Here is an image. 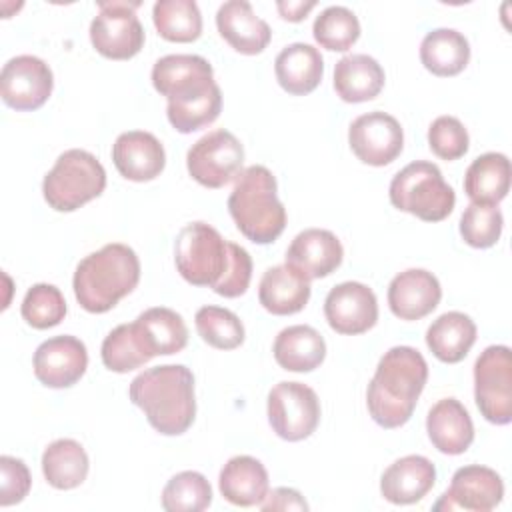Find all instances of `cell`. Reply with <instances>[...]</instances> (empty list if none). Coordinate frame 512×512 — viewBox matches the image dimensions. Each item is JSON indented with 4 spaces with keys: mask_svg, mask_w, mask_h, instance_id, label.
<instances>
[{
    "mask_svg": "<svg viewBox=\"0 0 512 512\" xmlns=\"http://www.w3.org/2000/svg\"><path fill=\"white\" fill-rule=\"evenodd\" d=\"M152 84L166 96V116L174 130L190 134L210 126L222 110V92L212 64L198 54H168L154 62Z\"/></svg>",
    "mask_w": 512,
    "mask_h": 512,
    "instance_id": "obj_1",
    "label": "cell"
},
{
    "mask_svg": "<svg viewBox=\"0 0 512 512\" xmlns=\"http://www.w3.org/2000/svg\"><path fill=\"white\" fill-rule=\"evenodd\" d=\"M428 380V364L412 346H394L378 360L366 390V406L382 428L404 426Z\"/></svg>",
    "mask_w": 512,
    "mask_h": 512,
    "instance_id": "obj_2",
    "label": "cell"
},
{
    "mask_svg": "<svg viewBox=\"0 0 512 512\" xmlns=\"http://www.w3.org/2000/svg\"><path fill=\"white\" fill-rule=\"evenodd\" d=\"M128 396L164 436L184 434L196 418L194 374L184 364H162L140 372L130 382Z\"/></svg>",
    "mask_w": 512,
    "mask_h": 512,
    "instance_id": "obj_3",
    "label": "cell"
},
{
    "mask_svg": "<svg viewBox=\"0 0 512 512\" xmlns=\"http://www.w3.org/2000/svg\"><path fill=\"white\" fill-rule=\"evenodd\" d=\"M138 282L140 260L136 252L122 242H110L80 260L72 288L86 312L104 314L128 296Z\"/></svg>",
    "mask_w": 512,
    "mask_h": 512,
    "instance_id": "obj_4",
    "label": "cell"
},
{
    "mask_svg": "<svg viewBox=\"0 0 512 512\" xmlns=\"http://www.w3.org/2000/svg\"><path fill=\"white\" fill-rule=\"evenodd\" d=\"M274 174L254 164L240 172L228 196L236 228L254 244H272L286 228V208L278 198Z\"/></svg>",
    "mask_w": 512,
    "mask_h": 512,
    "instance_id": "obj_5",
    "label": "cell"
},
{
    "mask_svg": "<svg viewBox=\"0 0 512 512\" xmlns=\"http://www.w3.org/2000/svg\"><path fill=\"white\" fill-rule=\"evenodd\" d=\"M104 188V166L94 154L80 148L62 152L42 182L44 200L56 212H74L98 198Z\"/></svg>",
    "mask_w": 512,
    "mask_h": 512,
    "instance_id": "obj_6",
    "label": "cell"
},
{
    "mask_svg": "<svg viewBox=\"0 0 512 512\" xmlns=\"http://www.w3.org/2000/svg\"><path fill=\"white\" fill-rule=\"evenodd\" d=\"M388 196L394 208L424 222L448 218L456 204L454 188L444 180L440 168L426 160L404 166L390 182Z\"/></svg>",
    "mask_w": 512,
    "mask_h": 512,
    "instance_id": "obj_7",
    "label": "cell"
},
{
    "mask_svg": "<svg viewBox=\"0 0 512 512\" xmlns=\"http://www.w3.org/2000/svg\"><path fill=\"white\" fill-rule=\"evenodd\" d=\"M228 240L206 222L186 224L174 242V262L180 276L192 286L214 288L228 268Z\"/></svg>",
    "mask_w": 512,
    "mask_h": 512,
    "instance_id": "obj_8",
    "label": "cell"
},
{
    "mask_svg": "<svg viewBox=\"0 0 512 512\" xmlns=\"http://www.w3.org/2000/svg\"><path fill=\"white\" fill-rule=\"evenodd\" d=\"M474 400L480 414L504 426L512 420V354L504 344L484 348L474 362Z\"/></svg>",
    "mask_w": 512,
    "mask_h": 512,
    "instance_id": "obj_9",
    "label": "cell"
},
{
    "mask_svg": "<svg viewBox=\"0 0 512 512\" xmlns=\"http://www.w3.org/2000/svg\"><path fill=\"white\" fill-rule=\"evenodd\" d=\"M140 2H98V14L90 22V42L98 54L110 60H130L144 46V28L136 16Z\"/></svg>",
    "mask_w": 512,
    "mask_h": 512,
    "instance_id": "obj_10",
    "label": "cell"
},
{
    "mask_svg": "<svg viewBox=\"0 0 512 512\" xmlns=\"http://www.w3.org/2000/svg\"><path fill=\"white\" fill-rule=\"evenodd\" d=\"M244 164V146L224 130H212L196 140L186 154L188 174L206 188H222L236 180Z\"/></svg>",
    "mask_w": 512,
    "mask_h": 512,
    "instance_id": "obj_11",
    "label": "cell"
},
{
    "mask_svg": "<svg viewBox=\"0 0 512 512\" xmlns=\"http://www.w3.org/2000/svg\"><path fill=\"white\" fill-rule=\"evenodd\" d=\"M268 422L276 436L300 442L314 434L320 422V400L302 382H278L268 392Z\"/></svg>",
    "mask_w": 512,
    "mask_h": 512,
    "instance_id": "obj_12",
    "label": "cell"
},
{
    "mask_svg": "<svg viewBox=\"0 0 512 512\" xmlns=\"http://www.w3.org/2000/svg\"><path fill=\"white\" fill-rule=\"evenodd\" d=\"M54 88L50 66L32 54L10 58L0 74V96L18 112H32L46 104Z\"/></svg>",
    "mask_w": 512,
    "mask_h": 512,
    "instance_id": "obj_13",
    "label": "cell"
},
{
    "mask_svg": "<svg viewBox=\"0 0 512 512\" xmlns=\"http://www.w3.org/2000/svg\"><path fill=\"white\" fill-rule=\"evenodd\" d=\"M348 144L360 162L368 166H386L400 156L404 148V130L392 114L374 110L352 120L348 128Z\"/></svg>",
    "mask_w": 512,
    "mask_h": 512,
    "instance_id": "obj_14",
    "label": "cell"
},
{
    "mask_svg": "<svg viewBox=\"0 0 512 512\" xmlns=\"http://www.w3.org/2000/svg\"><path fill=\"white\" fill-rule=\"evenodd\" d=\"M504 496V482L500 474L488 466L468 464L454 472L448 490L434 504V510H494Z\"/></svg>",
    "mask_w": 512,
    "mask_h": 512,
    "instance_id": "obj_15",
    "label": "cell"
},
{
    "mask_svg": "<svg viewBox=\"0 0 512 512\" xmlns=\"http://www.w3.org/2000/svg\"><path fill=\"white\" fill-rule=\"evenodd\" d=\"M32 366L40 384L48 388H70L88 368V350L76 336H52L36 348Z\"/></svg>",
    "mask_w": 512,
    "mask_h": 512,
    "instance_id": "obj_16",
    "label": "cell"
},
{
    "mask_svg": "<svg viewBox=\"0 0 512 512\" xmlns=\"http://www.w3.org/2000/svg\"><path fill=\"white\" fill-rule=\"evenodd\" d=\"M324 316L338 334H364L378 322L376 294L362 282L336 284L324 300Z\"/></svg>",
    "mask_w": 512,
    "mask_h": 512,
    "instance_id": "obj_17",
    "label": "cell"
},
{
    "mask_svg": "<svg viewBox=\"0 0 512 512\" xmlns=\"http://www.w3.org/2000/svg\"><path fill=\"white\" fill-rule=\"evenodd\" d=\"M112 162L122 178L132 182H150L166 166L162 142L146 130L122 132L112 144Z\"/></svg>",
    "mask_w": 512,
    "mask_h": 512,
    "instance_id": "obj_18",
    "label": "cell"
},
{
    "mask_svg": "<svg viewBox=\"0 0 512 512\" xmlns=\"http://www.w3.org/2000/svg\"><path fill=\"white\" fill-rule=\"evenodd\" d=\"M344 258L338 236L324 228H306L294 236L286 250V264L308 280L330 276Z\"/></svg>",
    "mask_w": 512,
    "mask_h": 512,
    "instance_id": "obj_19",
    "label": "cell"
},
{
    "mask_svg": "<svg viewBox=\"0 0 512 512\" xmlns=\"http://www.w3.org/2000/svg\"><path fill=\"white\" fill-rule=\"evenodd\" d=\"M442 298L438 278L424 268H408L396 274L388 286L390 312L406 322L428 316Z\"/></svg>",
    "mask_w": 512,
    "mask_h": 512,
    "instance_id": "obj_20",
    "label": "cell"
},
{
    "mask_svg": "<svg viewBox=\"0 0 512 512\" xmlns=\"http://www.w3.org/2000/svg\"><path fill=\"white\" fill-rule=\"evenodd\" d=\"M216 28L220 36L240 54L256 56L270 44L272 30L268 22L256 16L246 0H228L216 12Z\"/></svg>",
    "mask_w": 512,
    "mask_h": 512,
    "instance_id": "obj_21",
    "label": "cell"
},
{
    "mask_svg": "<svg viewBox=\"0 0 512 512\" xmlns=\"http://www.w3.org/2000/svg\"><path fill=\"white\" fill-rule=\"evenodd\" d=\"M434 484V464L426 456L408 454L384 470L380 478V492L388 502L408 506L420 502L434 488Z\"/></svg>",
    "mask_w": 512,
    "mask_h": 512,
    "instance_id": "obj_22",
    "label": "cell"
},
{
    "mask_svg": "<svg viewBox=\"0 0 512 512\" xmlns=\"http://www.w3.org/2000/svg\"><path fill=\"white\" fill-rule=\"evenodd\" d=\"M426 432L432 446L448 456L464 454L474 440L472 418L456 398H442L430 408Z\"/></svg>",
    "mask_w": 512,
    "mask_h": 512,
    "instance_id": "obj_23",
    "label": "cell"
},
{
    "mask_svg": "<svg viewBox=\"0 0 512 512\" xmlns=\"http://www.w3.org/2000/svg\"><path fill=\"white\" fill-rule=\"evenodd\" d=\"M310 280L288 264L268 268L258 286L262 308L274 316H290L300 312L310 300Z\"/></svg>",
    "mask_w": 512,
    "mask_h": 512,
    "instance_id": "obj_24",
    "label": "cell"
},
{
    "mask_svg": "<svg viewBox=\"0 0 512 512\" xmlns=\"http://www.w3.org/2000/svg\"><path fill=\"white\" fill-rule=\"evenodd\" d=\"M218 488L220 494L234 506H260L270 488L268 472L254 456H232L220 470Z\"/></svg>",
    "mask_w": 512,
    "mask_h": 512,
    "instance_id": "obj_25",
    "label": "cell"
},
{
    "mask_svg": "<svg viewBox=\"0 0 512 512\" xmlns=\"http://www.w3.org/2000/svg\"><path fill=\"white\" fill-rule=\"evenodd\" d=\"M274 74L282 90L292 96H304L322 82L324 60L318 48L304 42L284 46L274 60Z\"/></svg>",
    "mask_w": 512,
    "mask_h": 512,
    "instance_id": "obj_26",
    "label": "cell"
},
{
    "mask_svg": "<svg viewBox=\"0 0 512 512\" xmlns=\"http://www.w3.org/2000/svg\"><path fill=\"white\" fill-rule=\"evenodd\" d=\"M384 68L368 54H348L334 66V90L350 104L374 100L384 88Z\"/></svg>",
    "mask_w": 512,
    "mask_h": 512,
    "instance_id": "obj_27",
    "label": "cell"
},
{
    "mask_svg": "<svg viewBox=\"0 0 512 512\" xmlns=\"http://www.w3.org/2000/svg\"><path fill=\"white\" fill-rule=\"evenodd\" d=\"M272 354L276 364L288 372H312L326 358V342L316 328L294 324L278 332Z\"/></svg>",
    "mask_w": 512,
    "mask_h": 512,
    "instance_id": "obj_28",
    "label": "cell"
},
{
    "mask_svg": "<svg viewBox=\"0 0 512 512\" xmlns=\"http://www.w3.org/2000/svg\"><path fill=\"white\" fill-rule=\"evenodd\" d=\"M476 342V324L464 312H444L426 330V346L444 364H458Z\"/></svg>",
    "mask_w": 512,
    "mask_h": 512,
    "instance_id": "obj_29",
    "label": "cell"
},
{
    "mask_svg": "<svg viewBox=\"0 0 512 512\" xmlns=\"http://www.w3.org/2000/svg\"><path fill=\"white\" fill-rule=\"evenodd\" d=\"M510 190V160L502 152H486L472 160L464 174V192L474 204L498 206Z\"/></svg>",
    "mask_w": 512,
    "mask_h": 512,
    "instance_id": "obj_30",
    "label": "cell"
},
{
    "mask_svg": "<svg viewBox=\"0 0 512 512\" xmlns=\"http://www.w3.org/2000/svg\"><path fill=\"white\" fill-rule=\"evenodd\" d=\"M470 60V44L466 36L454 28H434L420 44V62L434 76H456Z\"/></svg>",
    "mask_w": 512,
    "mask_h": 512,
    "instance_id": "obj_31",
    "label": "cell"
},
{
    "mask_svg": "<svg viewBox=\"0 0 512 512\" xmlns=\"http://www.w3.org/2000/svg\"><path fill=\"white\" fill-rule=\"evenodd\" d=\"M88 468L86 450L72 438H58L42 452V474L56 490L78 488L86 480Z\"/></svg>",
    "mask_w": 512,
    "mask_h": 512,
    "instance_id": "obj_32",
    "label": "cell"
},
{
    "mask_svg": "<svg viewBox=\"0 0 512 512\" xmlns=\"http://www.w3.org/2000/svg\"><path fill=\"white\" fill-rule=\"evenodd\" d=\"M154 356H170L186 348L188 328L182 316L166 306H154L134 320Z\"/></svg>",
    "mask_w": 512,
    "mask_h": 512,
    "instance_id": "obj_33",
    "label": "cell"
},
{
    "mask_svg": "<svg viewBox=\"0 0 512 512\" xmlns=\"http://www.w3.org/2000/svg\"><path fill=\"white\" fill-rule=\"evenodd\" d=\"M100 356L102 364L118 374L136 370L154 358L136 322L120 324L112 332H108V336L102 342Z\"/></svg>",
    "mask_w": 512,
    "mask_h": 512,
    "instance_id": "obj_34",
    "label": "cell"
},
{
    "mask_svg": "<svg viewBox=\"0 0 512 512\" xmlns=\"http://www.w3.org/2000/svg\"><path fill=\"white\" fill-rule=\"evenodd\" d=\"M158 34L168 42H194L202 34V14L194 0H158L152 8Z\"/></svg>",
    "mask_w": 512,
    "mask_h": 512,
    "instance_id": "obj_35",
    "label": "cell"
},
{
    "mask_svg": "<svg viewBox=\"0 0 512 512\" xmlns=\"http://www.w3.org/2000/svg\"><path fill=\"white\" fill-rule=\"evenodd\" d=\"M160 502L166 512H202L212 504V488L204 474L184 470L166 482Z\"/></svg>",
    "mask_w": 512,
    "mask_h": 512,
    "instance_id": "obj_36",
    "label": "cell"
},
{
    "mask_svg": "<svg viewBox=\"0 0 512 512\" xmlns=\"http://www.w3.org/2000/svg\"><path fill=\"white\" fill-rule=\"evenodd\" d=\"M314 40L330 52H346L360 38L358 16L346 6L324 8L312 26Z\"/></svg>",
    "mask_w": 512,
    "mask_h": 512,
    "instance_id": "obj_37",
    "label": "cell"
},
{
    "mask_svg": "<svg viewBox=\"0 0 512 512\" xmlns=\"http://www.w3.org/2000/svg\"><path fill=\"white\" fill-rule=\"evenodd\" d=\"M198 336L212 348L234 350L244 342V324L228 308L222 306H202L196 316Z\"/></svg>",
    "mask_w": 512,
    "mask_h": 512,
    "instance_id": "obj_38",
    "label": "cell"
},
{
    "mask_svg": "<svg viewBox=\"0 0 512 512\" xmlns=\"http://www.w3.org/2000/svg\"><path fill=\"white\" fill-rule=\"evenodd\" d=\"M66 300L54 284H34L20 306V314L28 326L36 330H46L58 326L66 316Z\"/></svg>",
    "mask_w": 512,
    "mask_h": 512,
    "instance_id": "obj_39",
    "label": "cell"
},
{
    "mask_svg": "<svg viewBox=\"0 0 512 512\" xmlns=\"http://www.w3.org/2000/svg\"><path fill=\"white\" fill-rule=\"evenodd\" d=\"M504 218L498 206L470 202L460 218V236L472 248H490L500 240Z\"/></svg>",
    "mask_w": 512,
    "mask_h": 512,
    "instance_id": "obj_40",
    "label": "cell"
},
{
    "mask_svg": "<svg viewBox=\"0 0 512 512\" xmlns=\"http://www.w3.org/2000/svg\"><path fill=\"white\" fill-rule=\"evenodd\" d=\"M428 146L442 160H458L468 152L470 136L456 116H438L428 128Z\"/></svg>",
    "mask_w": 512,
    "mask_h": 512,
    "instance_id": "obj_41",
    "label": "cell"
},
{
    "mask_svg": "<svg viewBox=\"0 0 512 512\" xmlns=\"http://www.w3.org/2000/svg\"><path fill=\"white\" fill-rule=\"evenodd\" d=\"M230 258H228V268L220 282L212 288L218 296L224 298H238L242 296L252 280V258L246 248L230 242Z\"/></svg>",
    "mask_w": 512,
    "mask_h": 512,
    "instance_id": "obj_42",
    "label": "cell"
},
{
    "mask_svg": "<svg viewBox=\"0 0 512 512\" xmlns=\"http://www.w3.org/2000/svg\"><path fill=\"white\" fill-rule=\"evenodd\" d=\"M32 486V476L24 460L14 456H0V506L22 502Z\"/></svg>",
    "mask_w": 512,
    "mask_h": 512,
    "instance_id": "obj_43",
    "label": "cell"
},
{
    "mask_svg": "<svg viewBox=\"0 0 512 512\" xmlns=\"http://www.w3.org/2000/svg\"><path fill=\"white\" fill-rule=\"evenodd\" d=\"M260 508L264 512H274V510H308V502L304 500V496L294 490V488H286V486H280V488H274L272 492L266 494V498L260 502Z\"/></svg>",
    "mask_w": 512,
    "mask_h": 512,
    "instance_id": "obj_44",
    "label": "cell"
},
{
    "mask_svg": "<svg viewBox=\"0 0 512 512\" xmlns=\"http://www.w3.org/2000/svg\"><path fill=\"white\" fill-rule=\"evenodd\" d=\"M314 6H316L314 0H310V2H302V0H296V2H292V0L282 2V0H280V2H276V8H278L280 16H282L284 20H288V22H300V20H304L306 14H308Z\"/></svg>",
    "mask_w": 512,
    "mask_h": 512,
    "instance_id": "obj_45",
    "label": "cell"
}]
</instances>
